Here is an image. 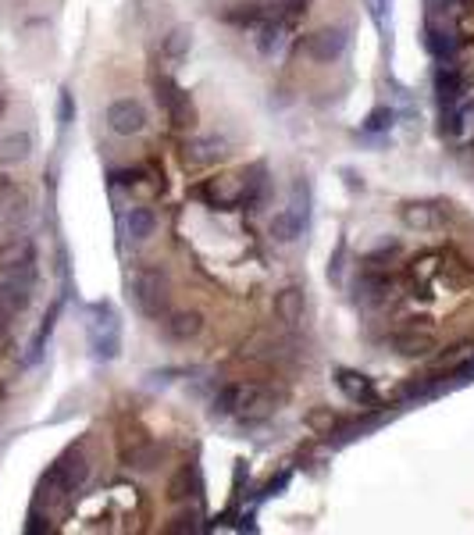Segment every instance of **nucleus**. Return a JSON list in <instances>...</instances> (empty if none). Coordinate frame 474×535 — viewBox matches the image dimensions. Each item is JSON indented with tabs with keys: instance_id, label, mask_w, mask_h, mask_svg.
I'll list each match as a JSON object with an SVG mask.
<instances>
[{
	"instance_id": "nucleus-8",
	"label": "nucleus",
	"mask_w": 474,
	"mask_h": 535,
	"mask_svg": "<svg viewBox=\"0 0 474 535\" xmlns=\"http://www.w3.org/2000/svg\"><path fill=\"white\" fill-rule=\"evenodd\" d=\"M121 460L135 471H153L160 464V446L150 442L143 432H135V439H125L121 442Z\"/></svg>"
},
{
	"instance_id": "nucleus-25",
	"label": "nucleus",
	"mask_w": 474,
	"mask_h": 535,
	"mask_svg": "<svg viewBox=\"0 0 474 535\" xmlns=\"http://www.w3.org/2000/svg\"><path fill=\"white\" fill-rule=\"evenodd\" d=\"M392 107H374L371 114H367V121H364V132H371V136H378V132H388L392 128Z\"/></svg>"
},
{
	"instance_id": "nucleus-31",
	"label": "nucleus",
	"mask_w": 474,
	"mask_h": 535,
	"mask_svg": "<svg viewBox=\"0 0 474 535\" xmlns=\"http://www.w3.org/2000/svg\"><path fill=\"white\" fill-rule=\"evenodd\" d=\"M306 4H310V0H274V11H282L285 18H292V14H299Z\"/></svg>"
},
{
	"instance_id": "nucleus-15",
	"label": "nucleus",
	"mask_w": 474,
	"mask_h": 535,
	"mask_svg": "<svg viewBox=\"0 0 474 535\" xmlns=\"http://www.w3.org/2000/svg\"><path fill=\"white\" fill-rule=\"evenodd\" d=\"M125 228H128V235H132L135 243H146V239L153 235V228H157V214H153L150 207H132V210L125 214Z\"/></svg>"
},
{
	"instance_id": "nucleus-28",
	"label": "nucleus",
	"mask_w": 474,
	"mask_h": 535,
	"mask_svg": "<svg viewBox=\"0 0 474 535\" xmlns=\"http://www.w3.org/2000/svg\"><path fill=\"white\" fill-rule=\"evenodd\" d=\"M214 146L221 150L217 139H196L192 146H185V160H210V157H214Z\"/></svg>"
},
{
	"instance_id": "nucleus-23",
	"label": "nucleus",
	"mask_w": 474,
	"mask_h": 535,
	"mask_svg": "<svg viewBox=\"0 0 474 535\" xmlns=\"http://www.w3.org/2000/svg\"><path fill=\"white\" fill-rule=\"evenodd\" d=\"M57 314H61V300H57V303H50V310H46V317H43V325H39L36 339H32V353H29V360H36V357L43 353V342L50 339V332H53V325H57Z\"/></svg>"
},
{
	"instance_id": "nucleus-21",
	"label": "nucleus",
	"mask_w": 474,
	"mask_h": 535,
	"mask_svg": "<svg viewBox=\"0 0 474 535\" xmlns=\"http://www.w3.org/2000/svg\"><path fill=\"white\" fill-rule=\"evenodd\" d=\"M32 150V136L29 132H14L0 143V160H25Z\"/></svg>"
},
{
	"instance_id": "nucleus-32",
	"label": "nucleus",
	"mask_w": 474,
	"mask_h": 535,
	"mask_svg": "<svg viewBox=\"0 0 474 535\" xmlns=\"http://www.w3.org/2000/svg\"><path fill=\"white\" fill-rule=\"evenodd\" d=\"M68 118H71V96L64 93V96H61V121L68 125Z\"/></svg>"
},
{
	"instance_id": "nucleus-33",
	"label": "nucleus",
	"mask_w": 474,
	"mask_h": 535,
	"mask_svg": "<svg viewBox=\"0 0 474 535\" xmlns=\"http://www.w3.org/2000/svg\"><path fill=\"white\" fill-rule=\"evenodd\" d=\"M374 4H378V7H374V18H378V25H381V14H385V7H388L392 0H374Z\"/></svg>"
},
{
	"instance_id": "nucleus-7",
	"label": "nucleus",
	"mask_w": 474,
	"mask_h": 535,
	"mask_svg": "<svg viewBox=\"0 0 474 535\" xmlns=\"http://www.w3.org/2000/svg\"><path fill=\"white\" fill-rule=\"evenodd\" d=\"M271 410H274L271 392H267V389H260V385H246V382H242V392H239V407H235V414H239L246 424H257V421H264Z\"/></svg>"
},
{
	"instance_id": "nucleus-20",
	"label": "nucleus",
	"mask_w": 474,
	"mask_h": 535,
	"mask_svg": "<svg viewBox=\"0 0 474 535\" xmlns=\"http://www.w3.org/2000/svg\"><path fill=\"white\" fill-rule=\"evenodd\" d=\"M424 43H428V50H431L438 61H453V54H456V39H453L449 32L435 29V25H428V32H424Z\"/></svg>"
},
{
	"instance_id": "nucleus-17",
	"label": "nucleus",
	"mask_w": 474,
	"mask_h": 535,
	"mask_svg": "<svg viewBox=\"0 0 474 535\" xmlns=\"http://www.w3.org/2000/svg\"><path fill=\"white\" fill-rule=\"evenodd\" d=\"M392 346L403 353V357H428L435 350V339L428 332H399L392 339Z\"/></svg>"
},
{
	"instance_id": "nucleus-27",
	"label": "nucleus",
	"mask_w": 474,
	"mask_h": 535,
	"mask_svg": "<svg viewBox=\"0 0 474 535\" xmlns=\"http://www.w3.org/2000/svg\"><path fill=\"white\" fill-rule=\"evenodd\" d=\"M260 18H264V11L257 4H246L239 11H225V21H232V25H260Z\"/></svg>"
},
{
	"instance_id": "nucleus-1",
	"label": "nucleus",
	"mask_w": 474,
	"mask_h": 535,
	"mask_svg": "<svg viewBox=\"0 0 474 535\" xmlns=\"http://www.w3.org/2000/svg\"><path fill=\"white\" fill-rule=\"evenodd\" d=\"M168 296H171V282L168 271L157 264H143L132 275V300L146 317H160L168 310Z\"/></svg>"
},
{
	"instance_id": "nucleus-22",
	"label": "nucleus",
	"mask_w": 474,
	"mask_h": 535,
	"mask_svg": "<svg viewBox=\"0 0 474 535\" xmlns=\"http://www.w3.org/2000/svg\"><path fill=\"white\" fill-rule=\"evenodd\" d=\"M189 489H192V467L185 464V467H178V471L171 474V482H168V499H171V503H182V499H189Z\"/></svg>"
},
{
	"instance_id": "nucleus-3",
	"label": "nucleus",
	"mask_w": 474,
	"mask_h": 535,
	"mask_svg": "<svg viewBox=\"0 0 474 535\" xmlns=\"http://www.w3.org/2000/svg\"><path fill=\"white\" fill-rule=\"evenodd\" d=\"M93 314H96V321L89 325L93 353H96L100 360H110V357H118V350H121V328H118V317H114V310H110L107 303H96Z\"/></svg>"
},
{
	"instance_id": "nucleus-6",
	"label": "nucleus",
	"mask_w": 474,
	"mask_h": 535,
	"mask_svg": "<svg viewBox=\"0 0 474 535\" xmlns=\"http://www.w3.org/2000/svg\"><path fill=\"white\" fill-rule=\"evenodd\" d=\"M435 93H438L442 111H449V107H456V103L463 100L467 78H463V71H460L453 61H442V64H438V71H435Z\"/></svg>"
},
{
	"instance_id": "nucleus-10",
	"label": "nucleus",
	"mask_w": 474,
	"mask_h": 535,
	"mask_svg": "<svg viewBox=\"0 0 474 535\" xmlns=\"http://www.w3.org/2000/svg\"><path fill=\"white\" fill-rule=\"evenodd\" d=\"M303 307H306V296H303L299 285L278 289V292H274V303H271V310H274V317H278L282 325H296V321L303 317Z\"/></svg>"
},
{
	"instance_id": "nucleus-18",
	"label": "nucleus",
	"mask_w": 474,
	"mask_h": 535,
	"mask_svg": "<svg viewBox=\"0 0 474 535\" xmlns=\"http://www.w3.org/2000/svg\"><path fill=\"white\" fill-rule=\"evenodd\" d=\"M299 232H303V221H299L296 210H282V214L271 218V235H274L278 243H296Z\"/></svg>"
},
{
	"instance_id": "nucleus-9",
	"label": "nucleus",
	"mask_w": 474,
	"mask_h": 535,
	"mask_svg": "<svg viewBox=\"0 0 474 535\" xmlns=\"http://www.w3.org/2000/svg\"><path fill=\"white\" fill-rule=\"evenodd\" d=\"M335 385L346 392V399H353V403H360V407L378 403V385H374L367 374H360V371L339 367V371H335Z\"/></svg>"
},
{
	"instance_id": "nucleus-19",
	"label": "nucleus",
	"mask_w": 474,
	"mask_h": 535,
	"mask_svg": "<svg viewBox=\"0 0 474 535\" xmlns=\"http://www.w3.org/2000/svg\"><path fill=\"white\" fill-rule=\"evenodd\" d=\"M239 392H242V382H228V385H221V389L214 392V399H210V414H214V417H228V414H235V407H239Z\"/></svg>"
},
{
	"instance_id": "nucleus-13",
	"label": "nucleus",
	"mask_w": 474,
	"mask_h": 535,
	"mask_svg": "<svg viewBox=\"0 0 474 535\" xmlns=\"http://www.w3.org/2000/svg\"><path fill=\"white\" fill-rule=\"evenodd\" d=\"M25 303H29V282H18V278L0 282V317L4 321H11L18 310H25Z\"/></svg>"
},
{
	"instance_id": "nucleus-2",
	"label": "nucleus",
	"mask_w": 474,
	"mask_h": 535,
	"mask_svg": "<svg viewBox=\"0 0 474 535\" xmlns=\"http://www.w3.org/2000/svg\"><path fill=\"white\" fill-rule=\"evenodd\" d=\"M346 46H349V29H346V25H328V29H317V32H310V36L303 39L306 57L317 61V64L339 61V57L346 54Z\"/></svg>"
},
{
	"instance_id": "nucleus-16",
	"label": "nucleus",
	"mask_w": 474,
	"mask_h": 535,
	"mask_svg": "<svg viewBox=\"0 0 474 535\" xmlns=\"http://www.w3.org/2000/svg\"><path fill=\"white\" fill-rule=\"evenodd\" d=\"M385 292H388V278L381 271H374V268H364L360 278H356V296L364 303H378Z\"/></svg>"
},
{
	"instance_id": "nucleus-5",
	"label": "nucleus",
	"mask_w": 474,
	"mask_h": 535,
	"mask_svg": "<svg viewBox=\"0 0 474 535\" xmlns=\"http://www.w3.org/2000/svg\"><path fill=\"white\" fill-rule=\"evenodd\" d=\"M107 125L118 136H135V132L146 128V107L139 100H132V96H121V100H114L107 107Z\"/></svg>"
},
{
	"instance_id": "nucleus-36",
	"label": "nucleus",
	"mask_w": 474,
	"mask_h": 535,
	"mask_svg": "<svg viewBox=\"0 0 474 535\" xmlns=\"http://www.w3.org/2000/svg\"><path fill=\"white\" fill-rule=\"evenodd\" d=\"M0 396H4V389H0Z\"/></svg>"
},
{
	"instance_id": "nucleus-24",
	"label": "nucleus",
	"mask_w": 474,
	"mask_h": 535,
	"mask_svg": "<svg viewBox=\"0 0 474 535\" xmlns=\"http://www.w3.org/2000/svg\"><path fill=\"white\" fill-rule=\"evenodd\" d=\"M189 43H192V32H189L185 25H175V29L164 36V54H168V57H182V54L189 50Z\"/></svg>"
},
{
	"instance_id": "nucleus-30",
	"label": "nucleus",
	"mask_w": 474,
	"mask_h": 535,
	"mask_svg": "<svg viewBox=\"0 0 474 535\" xmlns=\"http://www.w3.org/2000/svg\"><path fill=\"white\" fill-rule=\"evenodd\" d=\"M139 175H143L139 168H114V171H110L114 185H125V189H128V185H135V182H139Z\"/></svg>"
},
{
	"instance_id": "nucleus-34",
	"label": "nucleus",
	"mask_w": 474,
	"mask_h": 535,
	"mask_svg": "<svg viewBox=\"0 0 474 535\" xmlns=\"http://www.w3.org/2000/svg\"><path fill=\"white\" fill-rule=\"evenodd\" d=\"M470 374H474V360H470L467 367H460V371H456V378H460V382H463V378H470Z\"/></svg>"
},
{
	"instance_id": "nucleus-29",
	"label": "nucleus",
	"mask_w": 474,
	"mask_h": 535,
	"mask_svg": "<svg viewBox=\"0 0 474 535\" xmlns=\"http://www.w3.org/2000/svg\"><path fill=\"white\" fill-rule=\"evenodd\" d=\"M164 531H200V514H196V510L175 514L171 524H164Z\"/></svg>"
},
{
	"instance_id": "nucleus-26",
	"label": "nucleus",
	"mask_w": 474,
	"mask_h": 535,
	"mask_svg": "<svg viewBox=\"0 0 474 535\" xmlns=\"http://www.w3.org/2000/svg\"><path fill=\"white\" fill-rule=\"evenodd\" d=\"M303 424L314 428V432H331V424H339V417L331 414V407H317V410H310L303 417Z\"/></svg>"
},
{
	"instance_id": "nucleus-35",
	"label": "nucleus",
	"mask_w": 474,
	"mask_h": 535,
	"mask_svg": "<svg viewBox=\"0 0 474 535\" xmlns=\"http://www.w3.org/2000/svg\"><path fill=\"white\" fill-rule=\"evenodd\" d=\"M0 114H4V96H0Z\"/></svg>"
},
{
	"instance_id": "nucleus-12",
	"label": "nucleus",
	"mask_w": 474,
	"mask_h": 535,
	"mask_svg": "<svg viewBox=\"0 0 474 535\" xmlns=\"http://www.w3.org/2000/svg\"><path fill=\"white\" fill-rule=\"evenodd\" d=\"M399 218L406 228H417V232H428V228H438V207L435 203H424V200H410L399 207Z\"/></svg>"
},
{
	"instance_id": "nucleus-4",
	"label": "nucleus",
	"mask_w": 474,
	"mask_h": 535,
	"mask_svg": "<svg viewBox=\"0 0 474 535\" xmlns=\"http://www.w3.org/2000/svg\"><path fill=\"white\" fill-rule=\"evenodd\" d=\"M157 100H160V107H164V114H168V121H171L175 128H189V125L196 121L192 100H189V93H185L178 82L157 78Z\"/></svg>"
},
{
	"instance_id": "nucleus-11",
	"label": "nucleus",
	"mask_w": 474,
	"mask_h": 535,
	"mask_svg": "<svg viewBox=\"0 0 474 535\" xmlns=\"http://www.w3.org/2000/svg\"><path fill=\"white\" fill-rule=\"evenodd\" d=\"M164 332L175 342H189L203 332V314L200 310H175V314L164 317Z\"/></svg>"
},
{
	"instance_id": "nucleus-14",
	"label": "nucleus",
	"mask_w": 474,
	"mask_h": 535,
	"mask_svg": "<svg viewBox=\"0 0 474 535\" xmlns=\"http://www.w3.org/2000/svg\"><path fill=\"white\" fill-rule=\"evenodd\" d=\"M442 132L453 136V139H463L474 132V103H456L445 111V121H442Z\"/></svg>"
}]
</instances>
